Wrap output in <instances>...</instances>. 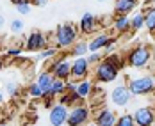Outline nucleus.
Here are the masks:
<instances>
[{
	"mask_svg": "<svg viewBox=\"0 0 155 126\" xmlns=\"http://www.w3.org/2000/svg\"><path fill=\"white\" fill-rule=\"evenodd\" d=\"M98 2H107V0H98Z\"/></svg>",
	"mask_w": 155,
	"mask_h": 126,
	"instance_id": "nucleus-42",
	"label": "nucleus"
},
{
	"mask_svg": "<svg viewBox=\"0 0 155 126\" xmlns=\"http://www.w3.org/2000/svg\"><path fill=\"white\" fill-rule=\"evenodd\" d=\"M86 126H98V124H96V123H94V121H93V123H87V124H86Z\"/></svg>",
	"mask_w": 155,
	"mask_h": 126,
	"instance_id": "nucleus-39",
	"label": "nucleus"
},
{
	"mask_svg": "<svg viewBox=\"0 0 155 126\" xmlns=\"http://www.w3.org/2000/svg\"><path fill=\"white\" fill-rule=\"evenodd\" d=\"M68 112H70L68 107H64L61 103H55L48 110V123H50V126H64L66 121H68Z\"/></svg>",
	"mask_w": 155,
	"mask_h": 126,
	"instance_id": "nucleus-11",
	"label": "nucleus"
},
{
	"mask_svg": "<svg viewBox=\"0 0 155 126\" xmlns=\"http://www.w3.org/2000/svg\"><path fill=\"white\" fill-rule=\"evenodd\" d=\"M15 7H16V11H18L20 14H31V11H32V4L29 2V0L18 4V5H15Z\"/></svg>",
	"mask_w": 155,
	"mask_h": 126,
	"instance_id": "nucleus-28",
	"label": "nucleus"
},
{
	"mask_svg": "<svg viewBox=\"0 0 155 126\" xmlns=\"http://www.w3.org/2000/svg\"><path fill=\"white\" fill-rule=\"evenodd\" d=\"M87 52H89L87 43H86V41H77L73 46L68 50V55L77 59V57H86V55H87Z\"/></svg>",
	"mask_w": 155,
	"mask_h": 126,
	"instance_id": "nucleus-21",
	"label": "nucleus"
},
{
	"mask_svg": "<svg viewBox=\"0 0 155 126\" xmlns=\"http://www.w3.org/2000/svg\"><path fill=\"white\" fill-rule=\"evenodd\" d=\"M45 48H48V36L45 32L34 30L27 36L23 50H27V52H43Z\"/></svg>",
	"mask_w": 155,
	"mask_h": 126,
	"instance_id": "nucleus-7",
	"label": "nucleus"
},
{
	"mask_svg": "<svg viewBox=\"0 0 155 126\" xmlns=\"http://www.w3.org/2000/svg\"><path fill=\"white\" fill-rule=\"evenodd\" d=\"M89 119H91V107L86 103H80L70 109L66 126H86Z\"/></svg>",
	"mask_w": 155,
	"mask_h": 126,
	"instance_id": "nucleus-5",
	"label": "nucleus"
},
{
	"mask_svg": "<svg viewBox=\"0 0 155 126\" xmlns=\"http://www.w3.org/2000/svg\"><path fill=\"white\" fill-rule=\"evenodd\" d=\"M112 27L118 34H125V32L130 30V18L127 14H121V16H114L112 20Z\"/></svg>",
	"mask_w": 155,
	"mask_h": 126,
	"instance_id": "nucleus-17",
	"label": "nucleus"
},
{
	"mask_svg": "<svg viewBox=\"0 0 155 126\" xmlns=\"http://www.w3.org/2000/svg\"><path fill=\"white\" fill-rule=\"evenodd\" d=\"M2 69H4V59L0 57V71H2Z\"/></svg>",
	"mask_w": 155,
	"mask_h": 126,
	"instance_id": "nucleus-38",
	"label": "nucleus"
},
{
	"mask_svg": "<svg viewBox=\"0 0 155 126\" xmlns=\"http://www.w3.org/2000/svg\"><path fill=\"white\" fill-rule=\"evenodd\" d=\"M116 43H118V39H116V37H110V39H109V41H107V45H105V48H104V53H105L104 57L110 55V52H112V50L116 48Z\"/></svg>",
	"mask_w": 155,
	"mask_h": 126,
	"instance_id": "nucleus-31",
	"label": "nucleus"
},
{
	"mask_svg": "<svg viewBox=\"0 0 155 126\" xmlns=\"http://www.w3.org/2000/svg\"><path fill=\"white\" fill-rule=\"evenodd\" d=\"M110 101H112V105L114 107H118V109H123L127 105H130V101H132V93H130V89H128V85H116L112 91H110Z\"/></svg>",
	"mask_w": 155,
	"mask_h": 126,
	"instance_id": "nucleus-8",
	"label": "nucleus"
},
{
	"mask_svg": "<svg viewBox=\"0 0 155 126\" xmlns=\"http://www.w3.org/2000/svg\"><path fill=\"white\" fill-rule=\"evenodd\" d=\"M84 99L77 94V91H73V93H70V91H66L62 96H59V99H57V103H61L64 107H68V109H71V107H75V105H80Z\"/></svg>",
	"mask_w": 155,
	"mask_h": 126,
	"instance_id": "nucleus-16",
	"label": "nucleus"
},
{
	"mask_svg": "<svg viewBox=\"0 0 155 126\" xmlns=\"http://www.w3.org/2000/svg\"><path fill=\"white\" fill-rule=\"evenodd\" d=\"M57 53H59V50H57L55 46H48V48H45L43 52H39V57H38V59H41V61H48V59H54Z\"/></svg>",
	"mask_w": 155,
	"mask_h": 126,
	"instance_id": "nucleus-24",
	"label": "nucleus"
},
{
	"mask_svg": "<svg viewBox=\"0 0 155 126\" xmlns=\"http://www.w3.org/2000/svg\"><path fill=\"white\" fill-rule=\"evenodd\" d=\"M48 71L54 75V78H59L66 82V80L71 78V61H68L66 55H61V57L52 61Z\"/></svg>",
	"mask_w": 155,
	"mask_h": 126,
	"instance_id": "nucleus-6",
	"label": "nucleus"
},
{
	"mask_svg": "<svg viewBox=\"0 0 155 126\" xmlns=\"http://www.w3.org/2000/svg\"><path fill=\"white\" fill-rule=\"evenodd\" d=\"M116 121H118L116 112L107 107H100L94 110V123L98 126H116Z\"/></svg>",
	"mask_w": 155,
	"mask_h": 126,
	"instance_id": "nucleus-12",
	"label": "nucleus"
},
{
	"mask_svg": "<svg viewBox=\"0 0 155 126\" xmlns=\"http://www.w3.org/2000/svg\"><path fill=\"white\" fill-rule=\"evenodd\" d=\"M21 52H23V48L21 46H13V48H7L5 55H7V57H20Z\"/></svg>",
	"mask_w": 155,
	"mask_h": 126,
	"instance_id": "nucleus-32",
	"label": "nucleus"
},
{
	"mask_svg": "<svg viewBox=\"0 0 155 126\" xmlns=\"http://www.w3.org/2000/svg\"><path fill=\"white\" fill-rule=\"evenodd\" d=\"M9 29H11V32H13V34H21V32H23V29H25V25H23V21H21V20H18V18H16V20H13V21H11Z\"/></svg>",
	"mask_w": 155,
	"mask_h": 126,
	"instance_id": "nucleus-29",
	"label": "nucleus"
},
{
	"mask_svg": "<svg viewBox=\"0 0 155 126\" xmlns=\"http://www.w3.org/2000/svg\"><path fill=\"white\" fill-rule=\"evenodd\" d=\"M89 62H87V57H77L71 61V80L80 82V80H86L89 77Z\"/></svg>",
	"mask_w": 155,
	"mask_h": 126,
	"instance_id": "nucleus-9",
	"label": "nucleus"
},
{
	"mask_svg": "<svg viewBox=\"0 0 155 126\" xmlns=\"http://www.w3.org/2000/svg\"><path fill=\"white\" fill-rule=\"evenodd\" d=\"M4 23H5V20H4V16L0 14V32H2V29H4Z\"/></svg>",
	"mask_w": 155,
	"mask_h": 126,
	"instance_id": "nucleus-35",
	"label": "nucleus"
},
{
	"mask_svg": "<svg viewBox=\"0 0 155 126\" xmlns=\"http://www.w3.org/2000/svg\"><path fill=\"white\" fill-rule=\"evenodd\" d=\"M127 85H128L132 96H150L155 93V77H152V75L136 77V78L128 80Z\"/></svg>",
	"mask_w": 155,
	"mask_h": 126,
	"instance_id": "nucleus-4",
	"label": "nucleus"
},
{
	"mask_svg": "<svg viewBox=\"0 0 155 126\" xmlns=\"http://www.w3.org/2000/svg\"><path fill=\"white\" fill-rule=\"evenodd\" d=\"M137 7V0H114V13L116 16L130 14Z\"/></svg>",
	"mask_w": 155,
	"mask_h": 126,
	"instance_id": "nucleus-14",
	"label": "nucleus"
},
{
	"mask_svg": "<svg viewBox=\"0 0 155 126\" xmlns=\"http://www.w3.org/2000/svg\"><path fill=\"white\" fill-rule=\"evenodd\" d=\"M132 117H134L136 126H153V123H155V109L153 107H139V109L134 110Z\"/></svg>",
	"mask_w": 155,
	"mask_h": 126,
	"instance_id": "nucleus-10",
	"label": "nucleus"
},
{
	"mask_svg": "<svg viewBox=\"0 0 155 126\" xmlns=\"http://www.w3.org/2000/svg\"><path fill=\"white\" fill-rule=\"evenodd\" d=\"M4 91H5L9 96H18V93H20V85H18V82L9 80V82H5V85H4Z\"/></svg>",
	"mask_w": 155,
	"mask_h": 126,
	"instance_id": "nucleus-26",
	"label": "nucleus"
},
{
	"mask_svg": "<svg viewBox=\"0 0 155 126\" xmlns=\"http://www.w3.org/2000/svg\"><path fill=\"white\" fill-rule=\"evenodd\" d=\"M143 14H144V27L150 32H155V5L144 9Z\"/></svg>",
	"mask_w": 155,
	"mask_h": 126,
	"instance_id": "nucleus-22",
	"label": "nucleus"
},
{
	"mask_svg": "<svg viewBox=\"0 0 155 126\" xmlns=\"http://www.w3.org/2000/svg\"><path fill=\"white\" fill-rule=\"evenodd\" d=\"M102 61H104V55H102L100 52H93V53L87 55V62H89V66H96V64H100Z\"/></svg>",
	"mask_w": 155,
	"mask_h": 126,
	"instance_id": "nucleus-30",
	"label": "nucleus"
},
{
	"mask_svg": "<svg viewBox=\"0 0 155 126\" xmlns=\"http://www.w3.org/2000/svg\"><path fill=\"white\" fill-rule=\"evenodd\" d=\"M144 27V14L143 13H136V14L130 18V30L137 32Z\"/></svg>",
	"mask_w": 155,
	"mask_h": 126,
	"instance_id": "nucleus-23",
	"label": "nucleus"
},
{
	"mask_svg": "<svg viewBox=\"0 0 155 126\" xmlns=\"http://www.w3.org/2000/svg\"><path fill=\"white\" fill-rule=\"evenodd\" d=\"M0 126H7V124H5V123H0Z\"/></svg>",
	"mask_w": 155,
	"mask_h": 126,
	"instance_id": "nucleus-40",
	"label": "nucleus"
},
{
	"mask_svg": "<svg viewBox=\"0 0 155 126\" xmlns=\"http://www.w3.org/2000/svg\"><path fill=\"white\" fill-rule=\"evenodd\" d=\"M21 2H25V0H11V4H15V5H18V4H21Z\"/></svg>",
	"mask_w": 155,
	"mask_h": 126,
	"instance_id": "nucleus-36",
	"label": "nucleus"
},
{
	"mask_svg": "<svg viewBox=\"0 0 155 126\" xmlns=\"http://www.w3.org/2000/svg\"><path fill=\"white\" fill-rule=\"evenodd\" d=\"M52 82H54V75H52L50 71H41V73L38 75V78H36V83L41 87L43 94H47V93H48V89H50Z\"/></svg>",
	"mask_w": 155,
	"mask_h": 126,
	"instance_id": "nucleus-19",
	"label": "nucleus"
},
{
	"mask_svg": "<svg viewBox=\"0 0 155 126\" xmlns=\"http://www.w3.org/2000/svg\"><path fill=\"white\" fill-rule=\"evenodd\" d=\"M148 2H152V4H155V0H148Z\"/></svg>",
	"mask_w": 155,
	"mask_h": 126,
	"instance_id": "nucleus-41",
	"label": "nucleus"
},
{
	"mask_svg": "<svg viewBox=\"0 0 155 126\" xmlns=\"http://www.w3.org/2000/svg\"><path fill=\"white\" fill-rule=\"evenodd\" d=\"M94 85L91 80H80V82H77V94L82 98V99H87L89 96H91V93H93Z\"/></svg>",
	"mask_w": 155,
	"mask_h": 126,
	"instance_id": "nucleus-20",
	"label": "nucleus"
},
{
	"mask_svg": "<svg viewBox=\"0 0 155 126\" xmlns=\"http://www.w3.org/2000/svg\"><path fill=\"white\" fill-rule=\"evenodd\" d=\"M98 25H100V21L96 20V16L91 14V13H84V16L80 18V21H78L77 27H78V32H80V34L87 36V34H96Z\"/></svg>",
	"mask_w": 155,
	"mask_h": 126,
	"instance_id": "nucleus-13",
	"label": "nucleus"
},
{
	"mask_svg": "<svg viewBox=\"0 0 155 126\" xmlns=\"http://www.w3.org/2000/svg\"><path fill=\"white\" fill-rule=\"evenodd\" d=\"M66 91H70V93H73V91H77V82L75 80H66Z\"/></svg>",
	"mask_w": 155,
	"mask_h": 126,
	"instance_id": "nucleus-33",
	"label": "nucleus"
},
{
	"mask_svg": "<svg viewBox=\"0 0 155 126\" xmlns=\"http://www.w3.org/2000/svg\"><path fill=\"white\" fill-rule=\"evenodd\" d=\"M2 103H4V93L0 91V105H2Z\"/></svg>",
	"mask_w": 155,
	"mask_h": 126,
	"instance_id": "nucleus-37",
	"label": "nucleus"
},
{
	"mask_svg": "<svg viewBox=\"0 0 155 126\" xmlns=\"http://www.w3.org/2000/svg\"><path fill=\"white\" fill-rule=\"evenodd\" d=\"M152 50L146 46V45H137L134 46L132 50H128L125 61L130 68H136V69H146L150 64H152Z\"/></svg>",
	"mask_w": 155,
	"mask_h": 126,
	"instance_id": "nucleus-2",
	"label": "nucleus"
},
{
	"mask_svg": "<svg viewBox=\"0 0 155 126\" xmlns=\"http://www.w3.org/2000/svg\"><path fill=\"white\" fill-rule=\"evenodd\" d=\"M78 27H75L73 23L66 21V23H61L57 29H55V48L57 50H70L75 43L78 41Z\"/></svg>",
	"mask_w": 155,
	"mask_h": 126,
	"instance_id": "nucleus-1",
	"label": "nucleus"
},
{
	"mask_svg": "<svg viewBox=\"0 0 155 126\" xmlns=\"http://www.w3.org/2000/svg\"><path fill=\"white\" fill-rule=\"evenodd\" d=\"M29 2H31L32 5H36V7H45L50 0H29Z\"/></svg>",
	"mask_w": 155,
	"mask_h": 126,
	"instance_id": "nucleus-34",
	"label": "nucleus"
},
{
	"mask_svg": "<svg viewBox=\"0 0 155 126\" xmlns=\"http://www.w3.org/2000/svg\"><path fill=\"white\" fill-rule=\"evenodd\" d=\"M110 39V36L105 34V32H98V34H94L93 39L87 43V46H89V52L93 53V52H102L105 45H107V41Z\"/></svg>",
	"mask_w": 155,
	"mask_h": 126,
	"instance_id": "nucleus-15",
	"label": "nucleus"
},
{
	"mask_svg": "<svg viewBox=\"0 0 155 126\" xmlns=\"http://www.w3.org/2000/svg\"><path fill=\"white\" fill-rule=\"evenodd\" d=\"M120 71L121 69L112 62L109 57H104L102 62L94 66L93 75H94V80L96 82H100V83H110V82H114V80L120 77Z\"/></svg>",
	"mask_w": 155,
	"mask_h": 126,
	"instance_id": "nucleus-3",
	"label": "nucleus"
},
{
	"mask_svg": "<svg viewBox=\"0 0 155 126\" xmlns=\"http://www.w3.org/2000/svg\"><path fill=\"white\" fill-rule=\"evenodd\" d=\"M66 93V82L64 80H59V78H54L52 82V85H50V89H48V93L43 98H47V96H54V98H59Z\"/></svg>",
	"mask_w": 155,
	"mask_h": 126,
	"instance_id": "nucleus-18",
	"label": "nucleus"
},
{
	"mask_svg": "<svg viewBox=\"0 0 155 126\" xmlns=\"http://www.w3.org/2000/svg\"><path fill=\"white\" fill-rule=\"evenodd\" d=\"M27 91H29V96H32V98H43V96H45L43 94V91H41V87H39L36 82H32Z\"/></svg>",
	"mask_w": 155,
	"mask_h": 126,
	"instance_id": "nucleus-27",
	"label": "nucleus"
},
{
	"mask_svg": "<svg viewBox=\"0 0 155 126\" xmlns=\"http://www.w3.org/2000/svg\"><path fill=\"white\" fill-rule=\"evenodd\" d=\"M116 126H136L132 114H121V115H118Z\"/></svg>",
	"mask_w": 155,
	"mask_h": 126,
	"instance_id": "nucleus-25",
	"label": "nucleus"
}]
</instances>
